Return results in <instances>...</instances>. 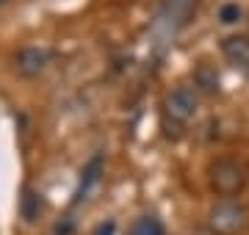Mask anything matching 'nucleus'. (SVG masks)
<instances>
[{
  "instance_id": "f257e3e1",
  "label": "nucleus",
  "mask_w": 249,
  "mask_h": 235,
  "mask_svg": "<svg viewBox=\"0 0 249 235\" xmlns=\"http://www.w3.org/2000/svg\"><path fill=\"white\" fill-rule=\"evenodd\" d=\"M199 111V94L191 86H175L163 97V130L169 138H178L183 127L196 117Z\"/></svg>"
},
{
  "instance_id": "f03ea898",
  "label": "nucleus",
  "mask_w": 249,
  "mask_h": 235,
  "mask_svg": "<svg viewBox=\"0 0 249 235\" xmlns=\"http://www.w3.org/2000/svg\"><path fill=\"white\" fill-rule=\"evenodd\" d=\"M208 183L211 188L224 199H232L244 194L249 185V169L238 158H216L208 166Z\"/></svg>"
},
{
  "instance_id": "7ed1b4c3",
  "label": "nucleus",
  "mask_w": 249,
  "mask_h": 235,
  "mask_svg": "<svg viewBox=\"0 0 249 235\" xmlns=\"http://www.w3.org/2000/svg\"><path fill=\"white\" fill-rule=\"evenodd\" d=\"M205 221L211 235H244L249 230V208L238 199H219L211 205Z\"/></svg>"
},
{
  "instance_id": "20e7f679",
  "label": "nucleus",
  "mask_w": 249,
  "mask_h": 235,
  "mask_svg": "<svg viewBox=\"0 0 249 235\" xmlns=\"http://www.w3.org/2000/svg\"><path fill=\"white\" fill-rule=\"evenodd\" d=\"M50 50L42 45H28V47H19L17 55H14V72L19 78H39V75L47 69V64H50Z\"/></svg>"
},
{
  "instance_id": "39448f33",
  "label": "nucleus",
  "mask_w": 249,
  "mask_h": 235,
  "mask_svg": "<svg viewBox=\"0 0 249 235\" xmlns=\"http://www.w3.org/2000/svg\"><path fill=\"white\" fill-rule=\"evenodd\" d=\"M222 55L232 67L249 69V36L247 34H230V36H224L222 39Z\"/></svg>"
},
{
  "instance_id": "423d86ee",
  "label": "nucleus",
  "mask_w": 249,
  "mask_h": 235,
  "mask_svg": "<svg viewBox=\"0 0 249 235\" xmlns=\"http://www.w3.org/2000/svg\"><path fill=\"white\" fill-rule=\"evenodd\" d=\"M194 11H196V0H160V17L166 19L172 28L188 25Z\"/></svg>"
},
{
  "instance_id": "0eeeda50",
  "label": "nucleus",
  "mask_w": 249,
  "mask_h": 235,
  "mask_svg": "<svg viewBox=\"0 0 249 235\" xmlns=\"http://www.w3.org/2000/svg\"><path fill=\"white\" fill-rule=\"evenodd\" d=\"M100 180H103V158H91L89 166L83 169V177H80V185H78V194H75V202H78V205L89 202L91 194L100 188Z\"/></svg>"
},
{
  "instance_id": "6e6552de",
  "label": "nucleus",
  "mask_w": 249,
  "mask_h": 235,
  "mask_svg": "<svg viewBox=\"0 0 249 235\" xmlns=\"http://www.w3.org/2000/svg\"><path fill=\"white\" fill-rule=\"evenodd\" d=\"M42 210H45L42 194H36V191L28 188L25 194H22V199H19V213H22V218L31 224V221H36V218L42 216Z\"/></svg>"
},
{
  "instance_id": "1a4fd4ad",
  "label": "nucleus",
  "mask_w": 249,
  "mask_h": 235,
  "mask_svg": "<svg viewBox=\"0 0 249 235\" xmlns=\"http://www.w3.org/2000/svg\"><path fill=\"white\" fill-rule=\"evenodd\" d=\"M194 89L205 91V94H216V91H219V75H216L213 67H208V64H199V67H196Z\"/></svg>"
},
{
  "instance_id": "9d476101",
  "label": "nucleus",
  "mask_w": 249,
  "mask_h": 235,
  "mask_svg": "<svg viewBox=\"0 0 249 235\" xmlns=\"http://www.w3.org/2000/svg\"><path fill=\"white\" fill-rule=\"evenodd\" d=\"M216 19H219V25H238L241 19H244V9H241L238 3H222L219 11H216Z\"/></svg>"
},
{
  "instance_id": "9b49d317",
  "label": "nucleus",
  "mask_w": 249,
  "mask_h": 235,
  "mask_svg": "<svg viewBox=\"0 0 249 235\" xmlns=\"http://www.w3.org/2000/svg\"><path fill=\"white\" fill-rule=\"evenodd\" d=\"M130 235H163V224L155 216H142L133 221Z\"/></svg>"
},
{
  "instance_id": "f8f14e48",
  "label": "nucleus",
  "mask_w": 249,
  "mask_h": 235,
  "mask_svg": "<svg viewBox=\"0 0 249 235\" xmlns=\"http://www.w3.org/2000/svg\"><path fill=\"white\" fill-rule=\"evenodd\" d=\"M91 235H116V221H111V218H108V221H103V224H97Z\"/></svg>"
},
{
  "instance_id": "ddd939ff",
  "label": "nucleus",
  "mask_w": 249,
  "mask_h": 235,
  "mask_svg": "<svg viewBox=\"0 0 249 235\" xmlns=\"http://www.w3.org/2000/svg\"><path fill=\"white\" fill-rule=\"evenodd\" d=\"M6 3H9V0H0V9H3V6H6Z\"/></svg>"
}]
</instances>
